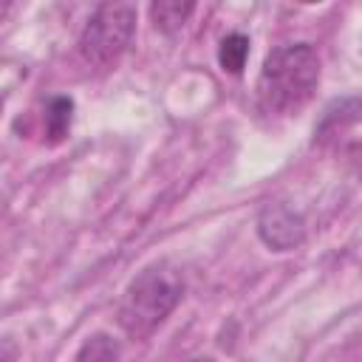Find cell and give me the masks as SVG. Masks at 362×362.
I'll return each instance as SVG.
<instances>
[{"instance_id": "obj_5", "label": "cell", "mask_w": 362, "mask_h": 362, "mask_svg": "<svg viewBox=\"0 0 362 362\" xmlns=\"http://www.w3.org/2000/svg\"><path fill=\"white\" fill-rule=\"evenodd\" d=\"M356 122H362V93L334 99L322 110V119L314 127V136H328V133H337V130H342L348 124H356Z\"/></svg>"}, {"instance_id": "obj_8", "label": "cell", "mask_w": 362, "mask_h": 362, "mask_svg": "<svg viewBox=\"0 0 362 362\" xmlns=\"http://www.w3.org/2000/svg\"><path fill=\"white\" fill-rule=\"evenodd\" d=\"M246 57H249V37L240 34V31H232L221 40L218 45V65L223 74H232L238 76L246 65Z\"/></svg>"}, {"instance_id": "obj_7", "label": "cell", "mask_w": 362, "mask_h": 362, "mask_svg": "<svg viewBox=\"0 0 362 362\" xmlns=\"http://www.w3.org/2000/svg\"><path fill=\"white\" fill-rule=\"evenodd\" d=\"M74 122V99L71 96H51L42 113V133L48 144H59L68 139Z\"/></svg>"}, {"instance_id": "obj_1", "label": "cell", "mask_w": 362, "mask_h": 362, "mask_svg": "<svg viewBox=\"0 0 362 362\" xmlns=\"http://www.w3.org/2000/svg\"><path fill=\"white\" fill-rule=\"evenodd\" d=\"M320 85V54L311 42L277 45L266 54L255 99L266 116H294L300 113Z\"/></svg>"}, {"instance_id": "obj_10", "label": "cell", "mask_w": 362, "mask_h": 362, "mask_svg": "<svg viewBox=\"0 0 362 362\" xmlns=\"http://www.w3.org/2000/svg\"><path fill=\"white\" fill-rule=\"evenodd\" d=\"M189 362H212L209 356H195V359H189Z\"/></svg>"}, {"instance_id": "obj_6", "label": "cell", "mask_w": 362, "mask_h": 362, "mask_svg": "<svg viewBox=\"0 0 362 362\" xmlns=\"http://www.w3.org/2000/svg\"><path fill=\"white\" fill-rule=\"evenodd\" d=\"M195 11V3L192 0H158V3H150V20H153V28L173 37L184 28V23L192 17Z\"/></svg>"}, {"instance_id": "obj_4", "label": "cell", "mask_w": 362, "mask_h": 362, "mask_svg": "<svg viewBox=\"0 0 362 362\" xmlns=\"http://www.w3.org/2000/svg\"><path fill=\"white\" fill-rule=\"evenodd\" d=\"M257 238L272 252H291L305 240V221L288 204H266L257 215Z\"/></svg>"}, {"instance_id": "obj_9", "label": "cell", "mask_w": 362, "mask_h": 362, "mask_svg": "<svg viewBox=\"0 0 362 362\" xmlns=\"http://www.w3.org/2000/svg\"><path fill=\"white\" fill-rule=\"evenodd\" d=\"M119 359H122V348H119V342H116L110 334H105V331L90 334V337L79 345V351H76V356H74V362H119Z\"/></svg>"}, {"instance_id": "obj_2", "label": "cell", "mask_w": 362, "mask_h": 362, "mask_svg": "<svg viewBox=\"0 0 362 362\" xmlns=\"http://www.w3.org/2000/svg\"><path fill=\"white\" fill-rule=\"evenodd\" d=\"M184 274L170 260H156L144 266L124 288L116 322L130 339H147L184 300Z\"/></svg>"}, {"instance_id": "obj_3", "label": "cell", "mask_w": 362, "mask_h": 362, "mask_svg": "<svg viewBox=\"0 0 362 362\" xmlns=\"http://www.w3.org/2000/svg\"><path fill=\"white\" fill-rule=\"evenodd\" d=\"M139 11L133 3H102L90 11L79 34V57L96 71L113 68L133 42Z\"/></svg>"}]
</instances>
